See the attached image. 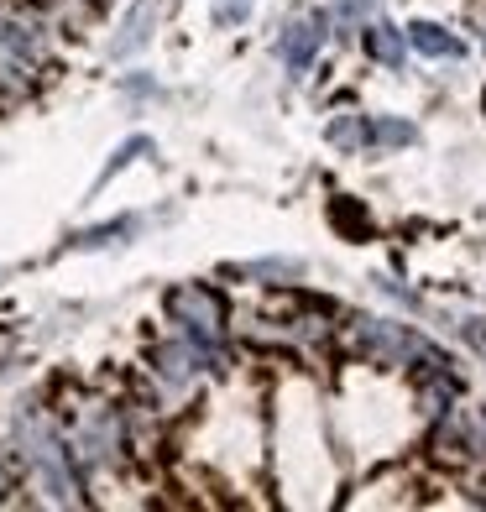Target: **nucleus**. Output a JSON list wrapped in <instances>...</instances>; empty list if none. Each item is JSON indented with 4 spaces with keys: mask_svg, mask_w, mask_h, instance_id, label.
Wrapping results in <instances>:
<instances>
[{
    "mask_svg": "<svg viewBox=\"0 0 486 512\" xmlns=\"http://www.w3.org/2000/svg\"><path fill=\"white\" fill-rule=\"evenodd\" d=\"M16 445H21V460L27 471L42 481V492L53 502H79V465L68 455V439L48 424L42 413H27L16 424Z\"/></svg>",
    "mask_w": 486,
    "mask_h": 512,
    "instance_id": "f257e3e1",
    "label": "nucleus"
},
{
    "mask_svg": "<svg viewBox=\"0 0 486 512\" xmlns=\"http://www.w3.org/2000/svg\"><path fill=\"white\" fill-rule=\"evenodd\" d=\"M68 455H74L79 471H105V465L121 460V445H126V434H121V418H115L105 403H79V408H68Z\"/></svg>",
    "mask_w": 486,
    "mask_h": 512,
    "instance_id": "f03ea898",
    "label": "nucleus"
},
{
    "mask_svg": "<svg viewBox=\"0 0 486 512\" xmlns=\"http://www.w3.org/2000/svg\"><path fill=\"white\" fill-rule=\"evenodd\" d=\"M356 345H361V356H372V361H392V366H408L413 377H434V371H450V361L439 356L429 340H419V335H413L408 324L361 319Z\"/></svg>",
    "mask_w": 486,
    "mask_h": 512,
    "instance_id": "7ed1b4c3",
    "label": "nucleus"
},
{
    "mask_svg": "<svg viewBox=\"0 0 486 512\" xmlns=\"http://www.w3.org/2000/svg\"><path fill=\"white\" fill-rule=\"evenodd\" d=\"M168 314L178 324V335L183 340H194L199 351H210L220 361V340H225V304H220V293L215 288H204V283H183L168 293Z\"/></svg>",
    "mask_w": 486,
    "mask_h": 512,
    "instance_id": "20e7f679",
    "label": "nucleus"
},
{
    "mask_svg": "<svg viewBox=\"0 0 486 512\" xmlns=\"http://www.w3.org/2000/svg\"><path fill=\"white\" fill-rule=\"evenodd\" d=\"M324 37H330V16L324 11H304V16H293L283 32H277V58H283L293 74H309L319 48H324Z\"/></svg>",
    "mask_w": 486,
    "mask_h": 512,
    "instance_id": "39448f33",
    "label": "nucleus"
},
{
    "mask_svg": "<svg viewBox=\"0 0 486 512\" xmlns=\"http://www.w3.org/2000/svg\"><path fill=\"white\" fill-rule=\"evenodd\" d=\"M152 366H157V382L168 392H189L194 377H199V366H220V361L210 351H199L194 340H173V345H157L152 351Z\"/></svg>",
    "mask_w": 486,
    "mask_h": 512,
    "instance_id": "423d86ee",
    "label": "nucleus"
},
{
    "mask_svg": "<svg viewBox=\"0 0 486 512\" xmlns=\"http://www.w3.org/2000/svg\"><path fill=\"white\" fill-rule=\"evenodd\" d=\"M408 42H413L424 58H466V42H460L455 32H445V27H434V21H413Z\"/></svg>",
    "mask_w": 486,
    "mask_h": 512,
    "instance_id": "0eeeda50",
    "label": "nucleus"
},
{
    "mask_svg": "<svg viewBox=\"0 0 486 512\" xmlns=\"http://www.w3.org/2000/svg\"><path fill=\"white\" fill-rule=\"evenodd\" d=\"M152 21H157V6H152V0H142V6H136V11L126 16V32L110 42V53H115V58H131L136 48H147V37H152Z\"/></svg>",
    "mask_w": 486,
    "mask_h": 512,
    "instance_id": "6e6552de",
    "label": "nucleus"
},
{
    "mask_svg": "<svg viewBox=\"0 0 486 512\" xmlns=\"http://www.w3.org/2000/svg\"><path fill=\"white\" fill-rule=\"evenodd\" d=\"M366 53H372L377 63H387V68H398L403 63V32L387 27V21H372V27H366Z\"/></svg>",
    "mask_w": 486,
    "mask_h": 512,
    "instance_id": "1a4fd4ad",
    "label": "nucleus"
},
{
    "mask_svg": "<svg viewBox=\"0 0 486 512\" xmlns=\"http://www.w3.org/2000/svg\"><path fill=\"white\" fill-rule=\"evenodd\" d=\"M408 142H413L408 121H372L366 126V147H408Z\"/></svg>",
    "mask_w": 486,
    "mask_h": 512,
    "instance_id": "9d476101",
    "label": "nucleus"
},
{
    "mask_svg": "<svg viewBox=\"0 0 486 512\" xmlns=\"http://www.w3.org/2000/svg\"><path fill=\"white\" fill-rule=\"evenodd\" d=\"M236 272L241 277H277V283H283V277H298V262H293V256H267V262H246Z\"/></svg>",
    "mask_w": 486,
    "mask_h": 512,
    "instance_id": "9b49d317",
    "label": "nucleus"
},
{
    "mask_svg": "<svg viewBox=\"0 0 486 512\" xmlns=\"http://www.w3.org/2000/svg\"><path fill=\"white\" fill-rule=\"evenodd\" d=\"M366 126L372 121H361V115H340V121L330 126V142L335 147H366Z\"/></svg>",
    "mask_w": 486,
    "mask_h": 512,
    "instance_id": "f8f14e48",
    "label": "nucleus"
},
{
    "mask_svg": "<svg viewBox=\"0 0 486 512\" xmlns=\"http://www.w3.org/2000/svg\"><path fill=\"white\" fill-rule=\"evenodd\" d=\"M340 21H345V27H361V21L372 27V21H377V0H340Z\"/></svg>",
    "mask_w": 486,
    "mask_h": 512,
    "instance_id": "ddd939ff",
    "label": "nucleus"
},
{
    "mask_svg": "<svg viewBox=\"0 0 486 512\" xmlns=\"http://www.w3.org/2000/svg\"><path fill=\"white\" fill-rule=\"evenodd\" d=\"M251 16V0H215V27H241Z\"/></svg>",
    "mask_w": 486,
    "mask_h": 512,
    "instance_id": "4468645a",
    "label": "nucleus"
},
{
    "mask_svg": "<svg viewBox=\"0 0 486 512\" xmlns=\"http://www.w3.org/2000/svg\"><path fill=\"white\" fill-rule=\"evenodd\" d=\"M136 152H147V142H142V136H136V142H126V147H121V152H115V157H110V168H105V173H100V183H105V178H110V173H121V168H126V162H131V157H136Z\"/></svg>",
    "mask_w": 486,
    "mask_h": 512,
    "instance_id": "2eb2a0df",
    "label": "nucleus"
},
{
    "mask_svg": "<svg viewBox=\"0 0 486 512\" xmlns=\"http://www.w3.org/2000/svg\"><path fill=\"white\" fill-rule=\"evenodd\" d=\"M6 492H16V460L0 455V502H6Z\"/></svg>",
    "mask_w": 486,
    "mask_h": 512,
    "instance_id": "dca6fc26",
    "label": "nucleus"
}]
</instances>
